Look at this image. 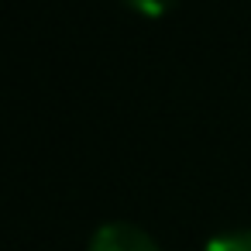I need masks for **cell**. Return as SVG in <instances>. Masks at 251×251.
Segmentation results:
<instances>
[{
    "instance_id": "cell-1",
    "label": "cell",
    "mask_w": 251,
    "mask_h": 251,
    "mask_svg": "<svg viewBox=\"0 0 251 251\" xmlns=\"http://www.w3.org/2000/svg\"><path fill=\"white\" fill-rule=\"evenodd\" d=\"M90 251H162V248L148 230L127 220H114V224L97 227V234L90 237Z\"/></svg>"
},
{
    "instance_id": "cell-2",
    "label": "cell",
    "mask_w": 251,
    "mask_h": 251,
    "mask_svg": "<svg viewBox=\"0 0 251 251\" xmlns=\"http://www.w3.org/2000/svg\"><path fill=\"white\" fill-rule=\"evenodd\" d=\"M203 251H251V230H227L206 241Z\"/></svg>"
},
{
    "instance_id": "cell-3",
    "label": "cell",
    "mask_w": 251,
    "mask_h": 251,
    "mask_svg": "<svg viewBox=\"0 0 251 251\" xmlns=\"http://www.w3.org/2000/svg\"><path fill=\"white\" fill-rule=\"evenodd\" d=\"M124 4L134 7V11H141V14H148V18H158V14L172 11L179 0H124Z\"/></svg>"
}]
</instances>
